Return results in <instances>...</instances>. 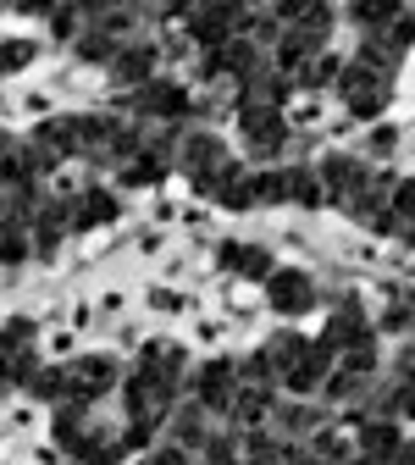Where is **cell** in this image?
Returning <instances> with one entry per match:
<instances>
[{"label":"cell","instance_id":"obj_1","mask_svg":"<svg viewBox=\"0 0 415 465\" xmlns=\"http://www.w3.org/2000/svg\"><path fill=\"white\" fill-rule=\"evenodd\" d=\"M338 89H343L349 111L377 116V111H382V100H388V73H382V67H371V62H354V67H343V73H338Z\"/></svg>","mask_w":415,"mask_h":465},{"label":"cell","instance_id":"obj_2","mask_svg":"<svg viewBox=\"0 0 415 465\" xmlns=\"http://www.w3.org/2000/svg\"><path fill=\"white\" fill-rule=\"evenodd\" d=\"M194 393H200V411H232V393H239V366H232V361H211V366L194 377Z\"/></svg>","mask_w":415,"mask_h":465},{"label":"cell","instance_id":"obj_3","mask_svg":"<svg viewBox=\"0 0 415 465\" xmlns=\"http://www.w3.org/2000/svg\"><path fill=\"white\" fill-rule=\"evenodd\" d=\"M239 123H244L255 155H277L282 139H288V134H282V116H277L272 105H239Z\"/></svg>","mask_w":415,"mask_h":465},{"label":"cell","instance_id":"obj_4","mask_svg":"<svg viewBox=\"0 0 415 465\" xmlns=\"http://www.w3.org/2000/svg\"><path fill=\"white\" fill-rule=\"evenodd\" d=\"M272 305H277L282 316H305V311L316 305V282H311L305 272H277V277H272Z\"/></svg>","mask_w":415,"mask_h":465},{"label":"cell","instance_id":"obj_5","mask_svg":"<svg viewBox=\"0 0 415 465\" xmlns=\"http://www.w3.org/2000/svg\"><path fill=\"white\" fill-rule=\"evenodd\" d=\"M316 178H321V194H332V200H349L354 189L366 183V166L354 161V155H327Z\"/></svg>","mask_w":415,"mask_h":465},{"label":"cell","instance_id":"obj_6","mask_svg":"<svg viewBox=\"0 0 415 465\" xmlns=\"http://www.w3.org/2000/svg\"><path fill=\"white\" fill-rule=\"evenodd\" d=\"M133 105L144 116H166V123H177V116H189V89H177V84H144L133 94Z\"/></svg>","mask_w":415,"mask_h":465},{"label":"cell","instance_id":"obj_7","mask_svg":"<svg viewBox=\"0 0 415 465\" xmlns=\"http://www.w3.org/2000/svg\"><path fill=\"white\" fill-rule=\"evenodd\" d=\"M150 67H155V50L150 45H116V55H111V78L116 84H150Z\"/></svg>","mask_w":415,"mask_h":465},{"label":"cell","instance_id":"obj_8","mask_svg":"<svg viewBox=\"0 0 415 465\" xmlns=\"http://www.w3.org/2000/svg\"><path fill=\"white\" fill-rule=\"evenodd\" d=\"M67 216H73V227H100V222H111V216H116V200H111V194H100V189H89V194L67 200Z\"/></svg>","mask_w":415,"mask_h":465},{"label":"cell","instance_id":"obj_9","mask_svg":"<svg viewBox=\"0 0 415 465\" xmlns=\"http://www.w3.org/2000/svg\"><path fill=\"white\" fill-rule=\"evenodd\" d=\"M282 194H288L293 205H321V200H327V194H321V178H316L311 166H288V172H282Z\"/></svg>","mask_w":415,"mask_h":465},{"label":"cell","instance_id":"obj_10","mask_svg":"<svg viewBox=\"0 0 415 465\" xmlns=\"http://www.w3.org/2000/svg\"><path fill=\"white\" fill-rule=\"evenodd\" d=\"M222 261H227L232 272H244V277H266V272H272V255H266V250H250V244H227Z\"/></svg>","mask_w":415,"mask_h":465},{"label":"cell","instance_id":"obj_11","mask_svg":"<svg viewBox=\"0 0 415 465\" xmlns=\"http://www.w3.org/2000/svg\"><path fill=\"white\" fill-rule=\"evenodd\" d=\"M78 55H84V62H105V67H111L116 39H111L105 28H89V34H78Z\"/></svg>","mask_w":415,"mask_h":465},{"label":"cell","instance_id":"obj_12","mask_svg":"<svg viewBox=\"0 0 415 465\" xmlns=\"http://www.w3.org/2000/svg\"><path fill=\"white\" fill-rule=\"evenodd\" d=\"M293 78H300L305 89H316V84H332V78H338V62H332V55H311V62H300V67H293Z\"/></svg>","mask_w":415,"mask_h":465},{"label":"cell","instance_id":"obj_13","mask_svg":"<svg viewBox=\"0 0 415 465\" xmlns=\"http://www.w3.org/2000/svg\"><path fill=\"white\" fill-rule=\"evenodd\" d=\"M28 62H34V45H28V39L0 45V78H6V73H17V67H28Z\"/></svg>","mask_w":415,"mask_h":465},{"label":"cell","instance_id":"obj_14","mask_svg":"<svg viewBox=\"0 0 415 465\" xmlns=\"http://www.w3.org/2000/svg\"><path fill=\"white\" fill-rule=\"evenodd\" d=\"M311 421H316V416H311V411H300V404H293V411H282V427H288V432H305Z\"/></svg>","mask_w":415,"mask_h":465},{"label":"cell","instance_id":"obj_15","mask_svg":"<svg viewBox=\"0 0 415 465\" xmlns=\"http://www.w3.org/2000/svg\"><path fill=\"white\" fill-rule=\"evenodd\" d=\"M371 150H377V155H388V150H393V128H377V139H371Z\"/></svg>","mask_w":415,"mask_h":465},{"label":"cell","instance_id":"obj_16","mask_svg":"<svg viewBox=\"0 0 415 465\" xmlns=\"http://www.w3.org/2000/svg\"><path fill=\"white\" fill-rule=\"evenodd\" d=\"M6 161H12V144H6V134H0V183H6Z\"/></svg>","mask_w":415,"mask_h":465}]
</instances>
